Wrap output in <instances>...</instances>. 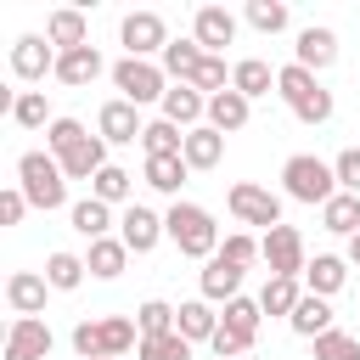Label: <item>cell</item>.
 I'll list each match as a JSON object with an SVG mask.
<instances>
[{
  "label": "cell",
  "instance_id": "6da1fadb",
  "mask_svg": "<svg viewBox=\"0 0 360 360\" xmlns=\"http://www.w3.org/2000/svg\"><path fill=\"white\" fill-rule=\"evenodd\" d=\"M129 349H141V326L129 315H101V321L73 326V354L79 360H124Z\"/></svg>",
  "mask_w": 360,
  "mask_h": 360
},
{
  "label": "cell",
  "instance_id": "7a4b0ae2",
  "mask_svg": "<svg viewBox=\"0 0 360 360\" xmlns=\"http://www.w3.org/2000/svg\"><path fill=\"white\" fill-rule=\"evenodd\" d=\"M163 236H169L186 259H214V253H219V225H214L208 208H197V202H174V208L163 214Z\"/></svg>",
  "mask_w": 360,
  "mask_h": 360
},
{
  "label": "cell",
  "instance_id": "3957f363",
  "mask_svg": "<svg viewBox=\"0 0 360 360\" xmlns=\"http://www.w3.org/2000/svg\"><path fill=\"white\" fill-rule=\"evenodd\" d=\"M17 186H22V197L34 202V208H62V197H68V174H62V163L51 158V152H22L17 158Z\"/></svg>",
  "mask_w": 360,
  "mask_h": 360
},
{
  "label": "cell",
  "instance_id": "277c9868",
  "mask_svg": "<svg viewBox=\"0 0 360 360\" xmlns=\"http://www.w3.org/2000/svg\"><path fill=\"white\" fill-rule=\"evenodd\" d=\"M281 180H287V197H298V202H332L343 186H338V169L326 163V158H315V152H292L287 158V169H281Z\"/></svg>",
  "mask_w": 360,
  "mask_h": 360
},
{
  "label": "cell",
  "instance_id": "5b68a950",
  "mask_svg": "<svg viewBox=\"0 0 360 360\" xmlns=\"http://www.w3.org/2000/svg\"><path fill=\"white\" fill-rule=\"evenodd\" d=\"M112 84H118V96H124V101H135V107L163 101V90H169L163 68H158V62H141V56H124V62L112 68Z\"/></svg>",
  "mask_w": 360,
  "mask_h": 360
},
{
  "label": "cell",
  "instance_id": "8992f818",
  "mask_svg": "<svg viewBox=\"0 0 360 360\" xmlns=\"http://www.w3.org/2000/svg\"><path fill=\"white\" fill-rule=\"evenodd\" d=\"M231 214H236L242 225H264V231H276V225H281V197H276L270 186L236 180V186H231Z\"/></svg>",
  "mask_w": 360,
  "mask_h": 360
},
{
  "label": "cell",
  "instance_id": "52a82bcc",
  "mask_svg": "<svg viewBox=\"0 0 360 360\" xmlns=\"http://www.w3.org/2000/svg\"><path fill=\"white\" fill-rule=\"evenodd\" d=\"M264 264H270V276H304V236H298V225H276V231H264Z\"/></svg>",
  "mask_w": 360,
  "mask_h": 360
},
{
  "label": "cell",
  "instance_id": "ba28073f",
  "mask_svg": "<svg viewBox=\"0 0 360 360\" xmlns=\"http://www.w3.org/2000/svg\"><path fill=\"white\" fill-rule=\"evenodd\" d=\"M51 326L39 321V315H17L11 326H6V360H45L51 354Z\"/></svg>",
  "mask_w": 360,
  "mask_h": 360
},
{
  "label": "cell",
  "instance_id": "9c48e42d",
  "mask_svg": "<svg viewBox=\"0 0 360 360\" xmlns=\"http://www.w3.org/2000/svg\"><path fill=\"white\" fill-rule=\"evenodd\" d=\"M118 39H124V51H129V56H141V62H146L152 51H163V45H169V34H163V17H158V11H129V17L118 22Z\"/></svg>",
  "mask_w": 360,
  "mask_h": 360
},
{
  "label": "cell",
  "instance_id": "30bf717a",
  "mask_svg": "<svg viewBox=\"0 0 360 360\" xmlns=\"http://www.w3.org/2000/svg\"><path fill=\"white\" fill-rule=\"evenodd\" d=\"M56 56H62V51H51V39L22 34V39L11 45V73H17V79H45V73H56Z\"/></svg>",
  "mask_w": 360,
  "mask_h": 360
},
{
  "label": "cell",
  "instance_id": "8fae6325",
  "mask_svg": "<svg viewBox=\"0 0 360 360\" xmlns=\"http://www.w3.org/2000/svg\"><path fill=\"white\" fill-rule=\"evenodd\" d=\"M96 129H101V141H141V129H146V118H141V107H135V101H124V96H112V101L101 107V118H96Z\"/></svg>",
  "mask_w": 360,
  "mask_h": 360
},
{
  "label": "cell",
  "instance_id": "7c38bea8",
  "mask_svg": "<svg viewBox=\"0 0 360 360\" xmlns=\"http://www.w3.org/2000/svg\"><path fill=\"white\" fill-rule=\"evenodd\" d=\"M118 236H124V248H129V253H152V248H158V236H163V219H158L152 208L129 202V208H124V219H118Z\"/></svg>",
  "mask_w": 360,
  "mask_h": 360
},
{
  "label": "cell",
  "instance_id": "4fadbf2b",
  "mask_svg": "<svg viewBox=\"0 0 360 360\" xmlns=\"http://www.w3.org/2000/svg\"><path fill=\"white\" fill-rule=\"evenodd\" d=\"M191 39L214 56V51H225V45L236 39V17H231L225 6H197V34H191Z\"/></svg>",
  "mask_w": 360,
  "mask_h": 360
},
{
  "label": "cell",
  "instance_id": "5bb4252c",
  "mask_svg": "<svg viewBox=\"0 0 360 360\" xmlns=\"http://www.w3.org/2000/svg\"><path fill=\"white\" fill-rule=\"evenodd\" d=\"M202 112H208V96H202L197 84H169V90H163V118H169V124L197 129Z\"/></svg>",
  "mask_w": 360,
  "mask_h": 360
},
{
  "label": "cell",
  "instance_id": "9a60e30c",
  "mask_svg": "<svg viewBox=\"0 0 360 360\" xmlns=\"http://www.w3.org/2000/svg\"><path fill=\"white\" fill-rule=\"evenodd\" d=\"M56 163H62L68 180H96V174L107 169V141H101V135H84V141H79L68 158H56Z\"/></svg>",
  "mask_w": 360,
  "mask_h": 360
},
{
  "label": "cell",
  "instance_id": "2e32d148",
  "mask_svg": "<svg viewBox=\"0 0 360 360\" xmlns=\"http://www.w3.org/2000/svg\"><path fill=\"white\" fill-rule=\"evenodd\" d=\"M202 298L208 304H231V298H242V264H231V259H208V270H202Z\"/></svg>",
  "mask_w": 360,
  "mask_h": 360
},
{
  "label": "cell",
  "instance_id": "e0dca14e",
  "mask_svg": "<svg viewBox=\"0 0 360 360\" xmlns=\"http://www.w3.org/2000/svg\"><path fill=\"white\" fill-rule=\"evenodd\" d=\"M45 276H34V270H11L6 276V304L17 309V315H39L45 309Z\"/></svg>",
  "mask_w": 360,
  "mask_h": 360
},
{
  "label": "cell",
  "instance_id": "ac0fdd59",
  "mask_svg": "<svg viewBox=\"0 0 360 360\" xmlns=\"http://www.w3.org/2000/svg\"><path fill=\"white\" fill-rule=\"evenodd\" d=\"M45 39H51V45H62V51L90 45V34H84V11H79V6H56V11L45 17Z\"/></svg>",
  "mask_w": 360,
  "mask_h": 360
},
{
  "label": "cell",
  "instance_id": "d6986e66",
  "mask_svg": "<svg viewBox=\"0 0 360 360\" xmlns=\"http://www.w3.org/2000/svg\"><path fill=\"white\" fill-rule=\"evenodd\" d=\"M287 326H292L298 338H309V343H315V338H326V332H338V326H332V304H326V298H315V292H304V298H298V309H292V321H287Z\"/></svg>",
  "mask_w": 360,
  "mask_h": 360
},
{
  "label": "cell",
  "instance_id": "ffe728a7",
  "mask_svg": "<svg viewBox=\"0 0 360 360\" xmlns=\"http://www.w3.org/2000/svg\"><path fill=\"white\" fill-rule=\"evenodd\" d=\"M174 332H180L186 343H208V338L219 332V315L208 309V298H191V304L174 309Z\"/></svg>",
  "mask_w": 360,
  "mask_h": 360
},
{
  "label": "cell",
  "instance_id": "44dd1931",
  "mask_svg": "<svg viewBox=\"0 0 360 360\" xmlns=\"http://www.w3.org/2000/svg\"><path fill=\"white\" fill-rule=\"evenodd\" d=\"M332 62H338V34H332V28H304V34H298V68L321 73V68H332Z\"/></svg>",
  "mask_w": 360,
  "mask_h": 360
},
{
  "label": "cell",
  "instance_id": "7402d4cb",
  "mask_svg": "<svg viewBox=\"0 0 360 360\" xmlns=\"http://www.w3.org/2000/svg\"><path fill=\"white\" fill-rule=\"evenodd\" d=\"M56 79H62V84H96V79H101V51H96V45L62 51V56H56Z\"/></svg>",
  "mask_w": 360,
  "mask_h": 360
},
{
  "label": "cell",
  "instance_id": "603a6c76",
  "mask_svg": "<svg viewBox=\"0 0 360 360\" xmlns=\"http://www.w3.org/2000/svg\"><path fill=\"white\" fill-rule=\"evenodd\" d=\"M248 96L242 90H219V96H208V124L219 129V135H236L242 124H248Z\"/></svg>",
  "mask_w": 360,
  "mask_h": 360
},
{
  "label": "cell",
  "instance_id": "cb8c5ba5",
  "mask_svg": "<svg viewBox=\"0 0 360 360\" xmlns=\"http://www.w3.org/2000/svg\"><path fill=\"white\" fill-rule=\"evenodd\" d=\"M202 56H208V51H202L197 39H169V45H163V73H174V84H191L197 68H202Z\"/></svg>",
  "mask_w": 360,
  "mask_h": 360
},
{
  "label": "cell",
  "instance_id": "d4e9b609",
  "mask_svg": "<svg viewBox=\"0 0 360 360\" xmlns=\"http://www.w3.org/2000/svg\"><path fill=\"white\" fill-rule=\"evenodd\" d=\"M141 146H146V158H186V129L169 118H152L141 129Z\"/></svg>",
  "mask_w": 360,
  "mask_h": 360
},
{
  "label": "cell",
  "instance_id": "484cf974",
  "mask_svg": "<svg viewBox=\"0 0 360 360\" xmlns=\"http://www.w3.org/2000/svg\"><path fill=\"white\" fill-rule=\"evenodd\" d=\"M219 158H225V135H219L214 124L186 129V163H191V169H214Z\"/></svg>",
  "mask_w": 360,
  "mask_h": 360
},
{
  "label": "cell",
  "instance_id": "4316f807",
  "mask_svg": "<svg viewBox=\"0 0 360 360\" xmlns=\"http://www.w3.org/2000/svg\"><path fill=\"white\" fill-rule=\"evenodd\" d=\"M124 259H129V248H124V236H101V242H90V253H84V264H90V276H101V281H112V276H124Z\"/></svg>",
  "mask_w": 360,
  "mask_h": 360
},
{
  "label": "cell",
  "instance_id": "83f0119b",
  "mask_svg": "<svg viewBox=\"0 0 360 360\" xmlns=\"http://www.w3.org/2000/svg\"><path fill=\"white\" fill-rule=\"evenodd\" d=\"M270 84H276V73H270V62H259V56H242V62L231 68V90H242L248 101H253V96H270Z\"/></svg>",
  "mask_w": 360,
  "mask_h": 360
},
{
  "label": "cell",
  "instance_id": "f1b7e54d",
  "mask_svg": "<svg viewBox=\"0 0 360 360\" xmlns=\"http://www.w3.org/2000/svg\"><path fill=\"white\" fill-rule=\"evenodd\" d=\"M298 298H304V292H298V276H270V281H264V292H259V309H264V315H287V321H292Z\"/></svg>",
  "mask_w": 360,
  "mask_h": 360
},
{
  "label": "cell",
  "instance_id": "f546056e",
  "mask_svg": "<svg viewBox=\"0 0 360 360\" xmlns=\"http://www.w3.org/2000/svg\"><path fill=\"white\" fill-rule=\"evenodd\" d=\"M343 276H349V270H343V259H332V253H321L315 264H304V281H309L315 298H332V292L343 287Z\"/></svg>",
  "mask_w": 360,
  "mask_h": 360
},
{
  "label": "cell",
  "instance_id": "4dcf8cb0",
  "mask_svg": "<svg viewBox=\"0 0 360 360\" xmlns=\"http://www.w3.org/2000/svg\"><path fill=\"white\" fill-rule=\"evenodd\" d=\"M321 219H326V231L354 236V231H360V197H354V191H338V197L321 208Z\"/></svg>",
  "mask_w": 360,
  "mask_h": 360
},
{
  "label": "cell",
  "instance_id": "1f68e13d",
  "mask_svg": "<svg viewBox=\"0 0 360 360\" xmlns=\"http://www.w3.org/2000/svg\"><path fill=\"white\" fill-rule=\"evenodd\" d=\"M276 90H281V101L287 107H298L309 90H321V79L309 73V68H298V62H287V68H276Z\"/></svg>",
  "mask_w": 360,
  "mask_h": 360
},
{
  "label": "cell",
  "instance_id": "d6a6232c",
  "mask_svg": "<svg viewBox=\"0 0 360 360\" xmlns=\"http://www.w3.org/2000/svg\"><path fill=\"white\" fill-rule=\"evenodd\" d=\"M141 174H146L152 191H180V180L191 174V163H186V158H146Z\"/></svg>",
  "mask_w": 360,
  "mask_h": 360
},
{
  "label": "cell",
  "instance_id": "836d02e7",
  "mask_svg": "<svg viewBox=\"0 0 360 360\" xmlns=\"http://www.w3.org/2000/svg\"><path fill=\"white\" fill-rule=\"evenodd\" d=\"M107 225H112V214H107V202H101V197H84V202H73V231H79V236L101 242V236H107Z\"/></svg>",
  "mask_w": 360,
  "mask_h": 360
},
{
  "label": "cell",
  "instance_id": "e575fe53",
  "mask_svg": "<svg viewBox=\"0 0 360 360\" xmlns=\"http://www.w3.org/2000/svg\"><path fill=\"white\" fill-rule=\"evenodd\" d=\"M84 270H90V264H84L79 253H51V259H45V281H51L56 292H73V287L84 281Z\"/></svg>",
  "mask_w": 360,
  "mask_h": 360
},
{
  "label": "cell",
  "instance_id": "d590c367",
  "mask_svg": "<svg viewBox=\"0 0 360 360\" xmlns=\"http://www.w3.org/2000/svg\"><path fill=\"white\" fill-rule=\"evenodd\" d=\"M129 186H135V174H129V169H118V163H107V169L90 180V197H101V202H124V197H129Z\"/></svg>",
  "mask_w": 360,
  "mask_h": 360
},
{
  "label": "cell",
  "instance_id": "8d00e7d4",
  "mask_svg": "<svg viewBox=\"0 0 360 360\" xmlns=\"http://www.w3.org/2000/svg\"><path fill=\"white\" fill-rule=\"evenodd\" d=\"M135 326H141V338H163V332H174V304L146 298V304L135 309Z\"/></svg>",
  "mask_w": 360,
  "mask_h": 360
},
{
  "label": "cell",
  "instance_id": "74e56055",
  "mask_svg": "<svg viewBox=\"0 0 360 360\" xmlns=\"http://www.w3.org/2000/svg\"><path fill=\"white\" fill-rule=\"evenodd\" d=\"M259 298H231L225 304V315H219V326H231V332H242V338H259Z\"/></svg>",
  "mask_w": 360,
  "mask_h": 360
},
{
  "label": "cell",
  "instance_id": "f35d334b",
  "mask_svg": "<svg viewBox=\"0 0 360 360\" xmlns=\"http://www.w3.org/2000/svg\"><path fill=\"white\" fill-rule=\"evenodd\" d=\"M11 118H17V124H22V129H45V124H56V118H51V107H45V96H39V90H22V96H17V101H11Z\"/></svg>",
  "mask_w": 360,
  "mask_h": 360
},
{
  "label": "cell",
  "instance_id": "ab89813d",
  "mask_svg": "<svg viewBox=\"0 0 360 360\" xmlns=\"http://www.w3.org/2000/svg\"><path fill=\"white\" fill-rule=\"evenodd\" d=\"M135 354H141V360H191V343H186L180 332H163V338H141Z\"/></svg>",
  "mask_w": 360,
  "mask_h": 360
},
{
  "label": "cell",
  "instance_id": "60d3db41",
  "mask_svg": "<svg viewBox=\"0 0 360 360\" xmlns=\"http://www.w3.org/2000/svg\"><path fill=\"white\" fill-rule=\"evenodd\" d=\"M84 135H90V129H84L79 118H56V124L45 129V146H51V158H68V152H73Z\"/></svg>",
  "mask_w": 360,
  "mask_h": 360
},
{
  "label": "cell",
  "instance_id": "b9f144b4",
  "mask_svg": "<svg viewBox=\"0 0 360 360\" xmlns=\"http://www.w3.org/2000/svg\"><path fill=\"white\" fill-rule=\"evenodd\" d=\"M248 22H253L259 34H281V28H287V6H281V0H248Z\"/></svg>",
  "mask_w": 360,
  "mask_h": 360
},
{
  "label": "cell",
  "instance_id": "7bdbcfd3",
  "mask_svg": "<svg viewBox=\"0 0 360 360\" xmlns=\"http://www.w3.org/2000/svg\"><path fill=\"white\" fill-rule=\"evenodd\" d=\"M219 259H231V264H242V270H248L253 259H264V248H259L248 231H231V236L219 242Z\"/></svg>",
  "mask_w": 360,
  "mask_h": 360
},
{
  "label": "cell",
  "instance_id": "ee69618b",
  "mask_svg": "<svg viewBox=\"0 0 360 360\" xmlns=\"http://www.w3.org/2000/svg\"><path fill=\"white\" fill-rule=\"evenodd\" d=\"M315 360H360V338L326 332V338H315Z\"/></svg>",
  "mask_w": 360,
  "mask_h": 360
},
{
  "label": "cell",
  "instance_id": "f6af8a7d",
  "mask_svg": "<svg viewBox=\"0 0 360 360\" xmlns=\"http://www.w3.org/2000/svg\"><path fill=\"white\" fill-rule=\"evenodd\" d=\"M197 90H208V96H219V90H231V73H225V62L219 56H202V68H197V79H191Z\"/></svg>",
  "mask_w": 360,
  "mask_h": 360
},
{
  "label": "cell",
  "instance_id": "bcb514c9",
  "mask_svg": "<svg viewBox=\"0 0 360 360\" xmlns=\"http://www.w3.org/2000/svg\"><path fill=\"white\" fill-rule=\"evenodd\" d=\"M208 349H214L219 360H236L242 349H253V338H242V332H231V326H219V332L208 338Z\"/></svg>",
  "mask_w": 360,
  "mask_h": 360
},
{
  "label": "cell",
  "instance_id": "7dc6e473",
  "mask_svg": "<svg viewBox=\"0 0 360 360\" xmlns=\"http://www.w3.org/2000/svg\"><path fill=\"white\" fill-rule=\"evenodd\" d=\"M332 169H338V186L360 197V146H349V152H338V163H332Z\"/></svg>",
  "mask_w": 360,
  "mask_h": 360
},
{
  "label": "cell",
  "instance_id": "c3c4849f",
  "mask_svg": "<svg viewBox=\"0 0 360 360\" xmlns=\"http://www.w3.org/2000/svg\"><path fill=\"white\" fill-rule=\"evenodd\" d=\"M22 214H28L22 186H6V191H0V225H22Z\"/></svg>",
  "mask_w": 360,
  "mask_h": 360
},
{
  "label": "cell",
  "instance_id": "681fc988",
  "mask_svg": "<svg viewBox=\"0 0 360 360\" xmlns=\"http://www.w3.org/2000/svg\"><path fill=\"white\" fill-rule=\"evenodd\" d=\"M349 264H360V231L349 236Z\"/></svg>",
  "mask_w": 360,
  "mask_h": 360
}]
</instances>
